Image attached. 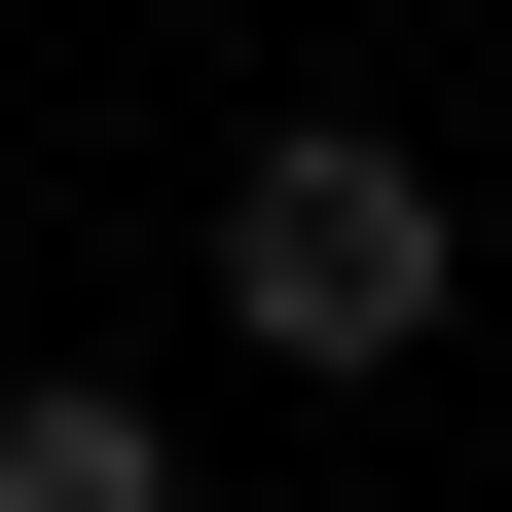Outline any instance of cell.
Instances as JSON below:
<instances>
[{
  "label": "cell",
  "instance_id": "obj_1",
  "mask_svg": "<svg viewBox=\"0 0 512 512\" xmlns=\"http://www.w3.org/2000/svg\"><path fill=\"white\" fill-rule=\"evenodd\" d=\"M220 330H256V366H403V330H439V183L366 147V110H293V147L220 183Z\"/></svg>",
  "mask_w": 512,
  "mask_h": 512
},
{
  "label": "cell",
  "instance_id": "obj_2",
  "mask_svg": "<svg viewBox=\"0 0 512 512\" xmlns=\"http://www.w3.org/2000/svg\"><path fill=\"white\" fill-rule=\"evenodd\" d=\"M0 512H183V439L147 403H0Z\"/></svg>",
  "mask_w": 512,
  "mask_h": 512
}]
</instances>
